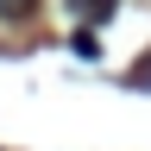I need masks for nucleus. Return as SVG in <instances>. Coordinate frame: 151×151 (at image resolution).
<instances>
[{
    "label": "nucleus",
    "instance_id": "nucleus-2",
    "mask_svg": "<svg viewBox=\"0 0 151 151\" xmlns=\"http://www.w3.org/2000/svg\"><path fill=\"white\" fill-rule=\"evenodd\" d=\"M32 6H38V0H0V19H25Z\"/></svg>",
    "mask_w": 151,
    "mask_h": 151
},
{
    "label": "nucleus",
    "instance_id": "nucleus-3",
    "mask_svg": "<svg viewBox=\"0 0 151 151\" xmlns=\"http://www.w3.org/2000/svg\"><path fill=\"white\" fill-rule=\"evenodd\" d=\"M132 82H139V88H145V82H151V63H139V69H132Z\"/></svg>",
    "mask_w": 151,
    "mask_h": 151
},
{
    "label": "nucleus",
    "instance_id": "nucleus-1",
    "mask_svg": "<svg viewBox=\"0 0 151 151\" xmlns=\"http://www.w3.org/2000/svg\"><path fill=\"white\" fill-rule=\"evenodd\" d=\"M76 6V19H88V25H101V19L113 13V0H69Z\"/></svg>",
    "mask_w": 151,
    "mask_h": 151
}]
</instances>
